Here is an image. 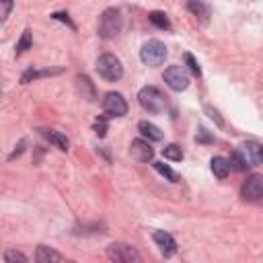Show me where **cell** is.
<instances>
[{"mask_svg": "<svg viewBox=\"0 0 263 263\" xmlns=\"http://www.w3.org/2000/svg\"><path fill=\"white\" fill-rule=\"evenodd\" d=\"M121 25H123V19H121V12L119 8H105L99 17V37L101 39H113L117 37V33L121 31Z\"/></svg>", "mask_w": 263, "mask_h": 263, "instance_id": "6da1fadb", "label": "cell"}, {"mask_svg": "<svg viewBox=\"0 0 263 263\" xmlns=\"http://www.w3.org/2000/svg\"><path fill=\"white\" fill-rule=\"evenodd\" d=\"M138 103L142 105L144 111L148 113H162L167 109V101H164L162 93L157 87H144L140 93H138Z\"/></svg>", "mask_w": 263, "mask_h": 263, "instance_id": "7a4b0ae2", "label": "cell"}, {"mask_svg": "<svg viewBox=\"0 0 263 263\" xmlns=\"http://www.w3.org/2000/svg\"><path fill=\"white\" fill-rule=\"evenodd\" d=\"M97 72L107 82H115L123 76L121 60L117 56H113V53H103V56H99V60H97Z\"/></svg>", "mask_w": 263, "mask_h": 263, "instance_id": "3957f363", "label": "cell"}, {"mask_svg": "<svg viewBox=\"0 0 263 263\" xmlns=\"http://www.w3.org/2000/svg\"><path fill=\"white\" fill-rule=\"evenodd\" d=\"M167 58V48L158 39H148L140 50V60L146 66H160Z\"/></svg>", "mask_w": 263, "mask_h": 263, "instance_id": "277c9868", "label": "cell"}, {"mask_svg": "<svg viewBox=\"0 0 263 263\" xmlns=\"http://www.w3.org/2000/svg\"><path fill=\"white\" fill-rule=\"evenodd\" d=\"M107 257L117 263H136L140 261V253L132 245L126 243H111L107 247Z\"/></svg>", "mask_w": 263, "mask_h": 263, "instance_id": "5b68a950", "label": "cell"}, {"mask_svg": "<svg viewBox=\"0 0 263 263\" xmlns=\"http://www.w3.org/2000/svg\"><path fill=\"white\" fill-rule=\"evenodd\" d=\"M103 111L109 117H123L128 113V103L119 93H107L103 99Z\"/></svg>", "mask_w": 263, "mask_h": 263, "instance_id": "8992f818", "label": "cell"}, {"mask_svg": "<svg viewBox=\"0 0 263 263\" xmlns=\"http://www.w3.org/2000/svg\"><path fill=\"white\" fill-rule=\"evenodd\" d=\"M162 78L169 85V89H173V91H185L189 87V76L181 66H169L167 70H164Z\"/></svg>", "mask_w": 263, "mask_h": 263, "instance_id": "52a82bcc", "label": "cell"}, {"mask_svg": "<svg viewBox=\"0 0 263 263\" xmlns=\"http://www.w3.org/2000/svg\"><path fill=\"white\" fill-rule=\"evenodd\" d=\"M241 196L245 202H257L263 198V175L249 177L241 187Z\"/></svg>", "mask_w": 263, "mask_h": 263, "instance_id": "ba28073f", "label": "cell"}, {"mask_svg": "<svg viewBox=\"0 0 263 263\" xmlns=\"http://www.w3.org/2000/svg\"><path fill=\"white\" fill-rule=\"evenodd\" d=\"M130 155L138 162H150L152 158H155V150H152V146L146 140H132V144H130Z\"/></svg>", "mask_w": 263, "mask_h": 263, "instance_id": "9c48e42d", "label": "cell"}, {"mask_svg": "<svg viewBox=\"0 0 263 263\" xmlns=\"http://www.w3.org/2000/svg\"><path fill=\"white\" fill-rule=\"evenodd\" d=\"M152 239H155L157 247L160 249V253H162L164 257H171V255H175V253H177V243H175V239L171 237L169 232H164V230H157L155 234H152Z\"/></svg>", "mask_w": 263, "mask_h": 263, "instance_id": "30bf717a", "label": "cell"}, {"mask_svg": "<svg viewBox=\"0 0 263 263\" xmlns=\"http://www.w3.org/2000/svg\"><path fill=\"white\" fill-rule=\"evenodd\" d=\"M243 158L247 160L249 167H255V164H261V146L257 142H245L237 148Z\"/></svg>", "mask_w": 263, "mask_h": 263, "instance_id": "8fae6325", "label": "cell"}, {"mask_svg": "<svg viewBox=\"0 0 263 263\" xmlns=\"http://www.w3.org/2000/svg\"><path fill=\"white\" fill-rule=\"evenodd\" d=\"M64 257L58 253V251H53V249L46 247V245H39L37 247V253H35V261L37 263H58L62 261Z\"/></svg>", "mask_w": 263, "mask_h": 263, "instance_id": "7c38bea8", "label": "cell"}, {"mask_svg": "<svg viewBox=\"0 0 263 263\" xmlns=\"http://www.w3.org/2000/svg\"><path fill=\"white\" fill-rule=\"evenodd\" d=\"M210 169H212L214 177H218V179H226L232 167H230V160H228V158H224V157H214L212 162H210Z\"/></svg>", "mask_w": 263, "mask_h": 263, "instance_id": "4fadbf2b", "label": "cell"}, {"mask_svg": "<svg viewBox=\"0 0 263 263\" xmlns=\"http://www.w3.org/2000/svg\"><path fill=\"white\" fill-rule=\"evenodd\" d=\"M138 130H140V134L144 138H148V140H152V142L162 140V130L158 126H155V123H150V121H140L138 123Z\"/></svg>", "mask_w": 263, "mask_h": 263, "instance_id": "5bb4252c", "label": "cell"}, {"mask_svg": "<svg viewBox=\"0 0 263 263\" xmlns=\"http://www.w3.org/2000/svg\"><path fill=\"white\" fill-rule=\"evenodd\" d=\"M76 87H78V93L82 95V99L95 101V87H93V82H91L89 76H85V74L76 76Z\"/></svg>", "mask_w": 263, "mask_h": 263, "instance_id": "9a60e30c", "label": "cell"}, {"mask_svg": "<svg viewBox=\"0 0 263 263\" xmlns=\"http://www.w3.org/2000/svg\"><path fill=\"white\" fill-rule=\"evenodd\" d=\"M46 140L50 142V144H53L58 150H62V152H66L68 148H70V140L64 136V134H60V132H53V130H48L46 134Z\"/></svg>", "mask_w": 263, "mask_h": 263, "instance_id": "2e32d148", "label": "cell"}, {"mask_svg": "<svg viewBox=\"0 0 263 263\" xmlns=\"http://www.w3.org/2000/svg\"><path fill=\"white\" fill-rule=\"evenodd\" d=\"M187 8H189L196 17H200L204 23L208 21V17H210V8L204 4V0H189V2H187Z\"/></svg>", "mask_w": 263, "mask_h": 263, "instance_id": "e0dca14e", "label": "cell"}, {"mask_svg": "<svg viewBox=\"0 0 263 263\" xmlns=\"http://www.w3.org/2000/svg\"><path fill=\"white\" fill-rule=\"evenodd\" d=\"M152 167H155V171L160 173V175L167 179V181H171V183H179V181H181V177H179L171 167H167L164 162H152Z\"/></svg>", "mask_w": 263, "mask_h": 263, "instance_id": "ac0fdd59", "label": "cell"}, {"mask_svg": "<svg viewBox=\"0 0 263 263\" xmlns=\"http://www.w3.org/2000/svg\"><path fill=\"white\" fill-rule=\"evenodd\" d=\"M148 19H150V23L155 25V27H158V29H171V23H169L167 15L160 12V10H152L150 15H148Z\"/></svg>", "mask_w": 263, "mask_h": 263, "instance_id": "d6986e66", "label": "cell"}, {"mask_svg": "<svg viewBox=\"0 0 263 263\" xmlns=\"http://www.w3.org/2000/svg\"><path fill=\"white\" fill-rule=\"evenodd\" d=\"M162 157L169 158V160H183V150L177 144H169V146L162 148Z\"/></svg>", "mask_w": 263, "mask_h": 263, "instance_id": "ffe728a7", "label": "cell"}, {"mask_svg": "<svg viewBox=\"0 0 263 263\" xmlns=\"http://www.w3.org/2000/svg\"><path fill=\"white\" fill-rule=\"evenodd\" d=\"M33 46V37H31V31L29 29H25L21 39H19V44H17V56H21V53H25L27 50H29Z\"/></svg>", "mask_w": 263, "mask_h": 263, "instance_id": "44dd1931", "label": "cell"}, {"mask_svg": "<svg viewBox=\"0 0 263 263\" xmlns=\"http://www.w3.org/2000/svg\"><path fill=\"white\" fill-rule=\"evenodd\" d=\"M230 167H232L234 171H245V169L249 167V164H247V160L243 158V155H241L239 150H234L232 155H230Z\"/></svg>", "mask_w": 263, "mask_h": 263, "instance_id": "7402d4cb", "label": "cell"}, {"mask_svg": "<svg viewBox=\"0 0 263 263\" xmlns=\"http://www.w3.org/2000/svg\"><path fill=\"white\" fill-rule=\"evenodd\" d=\"M196 140H198L200 144H214V134L208 132L206 128H200V132L196 134Z\"/></svg>", "mask_w": 263, "mask_h": 263, "instance_id": "603a6c76", "label": "cell"}, {"mask_svg": "<svg viewBox=\"0 0 263 263\" xmlns=\"http://www.w3.org/2000/svg\"><path fill=\"white\" fill-rule=\"evenodd\" d=\"M185 62H187V68L191 70V74H193V76H202V68H200L198 60L193 58L191 53H185Z\"/></svg>", "mask_w": 263, "mask_h": 263, "instance_id": "cb8c5ba5", "label": "cell"}, {"mask_svg": "<svg viewBox=\"0 0 263 263\" xmlns=\"http://www.w3.org/2000/svg\"><path fill=\"white\" fill-rule=\"evenodd\" d=\"M46 74H52V72H48V70L39 72V70H35V68H31V70H27V72L23 74L21 82H23V85H27V82H31V80H35V78H39V76H46Z\"/></svg>", "mask_w": 263, "mask_h": 263, "instance_id": "d4e9b609", "label": "cell"}, {"mask_svg": "<svg viewBox=\"0 0 263 263\" xmlns=\"http://www.w3.org/2000/svg\"><path fill=\"white\" fill-rule=\"evenodd\" d=\"M4 261L6 263H27V261H29V259H27L23 253H19V251H6L4 253Z\"/></svg>", "mask_w": 263, "mask_h": 263, "instance_id": "484cf974", "label": "cell"}, {"mask_svg": "<svg viewBox=\"0 0 263 263\" xmlns=\"http://www.w3.org/2000/svg\"><path fill=\"white\" fill-rule=\"evenodd\" d=\"M0 4H2V12H0V21L6 23V19L10 17V10H12V4H15V0H0Z\"/></svg>", "mask_w": 263, "mask_h": 263, "instance_id": "4316f807", "label": "cell"}, {"mask_svg": "<svg viewBox=\"0 0 263 263\" xmlns=\"http://www.w3.org/2000/svg\"><path fill=\"white\" fill-rule=\"evenodd\" d=\"M206 113H208V115H210V117H212V119L216 121V126H220V128H222V126H224V119H222V117H220V113L216 111V109H214V107H210V105H206Z\"/></svg>", "mask_w": 263, "mask_h": 263, "instance_id": "83f0119b", "label": "cell"}, {"mask_svg": "<svg viewBox=\"0 0 263 263\" xmlns=\"http://www.w3.org/2000/svg\"><path fill=\"white\" fill-rule=\"evenodd\" d=\"M95 130H97V136H99V138L105 136V132H107V121H105V117H101L99 121L95 123Z\"/></svg>", "mask_w": 263, "mask_h": 263, "instance_id": "f1b7e54d", "label": "cell"}, {"mask_svg": "<svg viewBox=\"0 0 263 263\" xmlns=\"http://www.w3.org/2000/svg\"><path fill=\"white\" fill-rule=\"evenodd\" d=\"M52 17H53V19H58V21H64L68 27H70V29H74V23H72L70 19H68V15H64V12H53Z\"/></svg>", "mask_w": 263, "mask_h": 263, "instance_id": "f546056e", "label": "cell"}, {"mask_svg": "<svg viewBox=\"0 0 263 263\" xmlns=\"http://www.w3.org/2000/svg\"><path fill=\"white\" fill-rule=\"evenodd\" d=\"M23 148H25V140H21L19 146H15V152H12V155L8 157V160H15L17 157H21V155H23Z\"/></svg>", "mask_w": 263, "mask_h": 263, "instance_id": "4dcf8cb0", "label": "cell"}, {"mask_svg": "<svg viewBox=\"0 0 263 263\" xmlns=\"http://www.w3.org/2000/svg\"><path fill=\"white\" fill-rule=\"evenodd\" d=\"M261 162H263V146H261Z\"/></svg>", "mask_w": 263, "mask_h": 263, "instance_id": "1f68e13d", "label": "cell"}]
</instances>
